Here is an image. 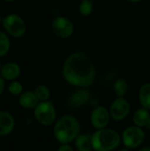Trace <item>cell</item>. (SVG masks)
<instances>
[{
    "label": "cell",
    "instance_id": "obj_1",
    "mask_svg": "<svg viewBox=\"0 0 150 151\" xmlns=\"http://www.w3.org/2000/svg\"><path fill=\"white\" fill-rule=\"evenodd\" d=\"M62 75L67 83L84 88L94 83L96 72L90 58L82 51H76L65 58Z\"/></svg>",
    "mask_w": 150,
    "mask_h": 151
},
{
    "label": "cell",
    "instance_id": "obj_2",
    "mask_svg": "<svg viewBox=\"0 0 150 151\" xmlns=\"http://www.w3.org/2000/svg\"><path fill=\"white\" fill-rule=\"evenodd\" d=\"M80 123L73 116L65 115L57 119L54 126V136L62 144L74 141L80 134Z\"/></svg>",
    "mask_w": 150,
    "mask_h": 151
},
{
    "label": "cell",
    "instance_id": "obj_3",
    "mask_svg": "<svg viewBox=\"0 0 150 151\" xmlns=\"http://www.w3.org/2000/svg\"><path fill=\"white\" fill-rule=\"evenodd\" d=\"M121 142L119 134L110 128L98 129L92 135V147L95 151H112Z\"/></svg>",
    "mask_w": 150,
    "mask_h": 151
},
{
    "label": "cell",
    "instance_id": "obj_4",
    "mask_svg": "<svg viewBox=\"0 0 150 151\" xmlns=\"http://www.w3.org/2000/svg\"><path fill=\"white\" fill-rule=\"evenodd\" d=\"M2 25L6 34L13 38H20L27 32L25 20L16 13H10L2 19Z\"/></svg>",
    "mask_w": 150,
    "mask_h": 151
},
{
    "label": "cell",
    "instance_id": "obj_5",
    "mask_svg": "<svg viewBox=\"0 0 150 151\" xmlns=\"http://www.w3.org/2000/svg\"><path fill=\"white\" fill-rule=\"evenodd\" d=\"M34 115L36 121L44 127L51 126L57 119L55 106L50 101L40 102L34 109Z\"/></svg>",
    "mask_w": 150,
    "mask_h": 151
},
{
    "label": "cell",
    "instance_id": "obj_6",
    "mask_svg": "<svg viewBox=\"0 0 150 151\" xmlns=\"http://www.w3.org/2000/svg\"><path fill=\"white\" fill-rule=\"evenodd\" d=\"M123 144L128 149H135L142 144L145 139V133L141 127L137 126L127 127L122 134Z\"/></svg>",
    "mask_w": 150,
    "mask_h": 151
},
{
    "label": "cell",
    "instance_id": "obj_7",
    "mask_svg": "<svg viewBox=\"0 0 150 151\" xmlns=\"http://www.w3.org/2000/svg\"><path fill=\"white\" fill-rule=\"evenodd\" d=\"M51 29L55 35L59 38L66 39L72 35L74 32V26L71 19L65 16H58L55 18L51 23Z\"/></svg>",
    "mask_w": 150,
    "mask_h": 151
},
{
    "label": "cell",
    "instance_id": "obj_8",
    "mask_svg": "<svg viewBox=\"0 0 150 151\" xmlns=\"http://www.w3.org/2000/svg\"><path fill=\"white\" fill-rule=\"evenodd\" d=\"M130 112V104L124 97H118L115 99L110 108L111 118L116 121L125 119Z\"/></svg>",
    "mask_w": 150,
    "mask_h": 151
},
{
    "label": "cell",
    "instance_id": "obj_9",
    "mask_svg": "<svg viewBox=\"0 0 150 151\" xmlns=\"http://www.w3.org/2000/svg\"><path fill=\"white\" fill-rule=\"evenodd\" d=\"M111 119L110 111L103 106H97L93 110L90 115V121L95 129L106 128Z\"/></svg>",
    "mask_w": 150,
    "mask_h": 151
},
{
    "label": "cell",
    "instance_id": "obj_10",
    "mask_svg": "<svg viewBox=\"0 0 150 151\" xmlns=\"http://www.w3.org/2000/svg\"><path fill=\"white\" fill-rule=\"evenodd\" d=\"M15 127V120L12 115L5 111H0V136L10 134Z\"/></svg>",
    "mask_w": 150,
    "mask_h": 151
},
{
    "label": "cell",
    "instance_id": "obj_11",
    "mask_svg": "<svg viewBox=\"0 0 150 151\" xmlns=\"http://www.w3.org/2000/svg\"><path fill=\"white\" fill-rule=\"evenodd\" d=\"M91 99V94L88 89L81 88L74 91L69 97V103L73 107H81L87 104Z\"/></svg>",
    "mask_w": 150,
    "mask_h": 151
},
{
    "label": "cell",
    "instance_id": "obj_12",
    "mask_svg": "<svg viewBox=\"0 0 150 151\" xmlns=\"http://www.w3.org/2000/svg\"><path fill=\"white\" fill-rule=\"evenodd\" d=\"M0 75L4 81H16V79L20 75V67L15 62H8L2 66Z\"/></svg>",
    "mask_w": 150,
    "mask_h": 151
},
{
    "label": "cell",
    "instance_id": "obj_13",
    "mask_svg": "<svg viewBox=\"0 0 150 151\" xmlns=\"http://www.w3.org/2000/svg\"><path fill=\"white\" fill-rule=\"evenodd\" d=\"M19 103L21 107L29 110L34 109L38 105L40 101L34 91H26L19 96Z\"/></svg>",
    "mask_w": 150,
    "mask_h": 151
},
{
    "label": "cell",
    "instance_id": "obj_14",
    "mask_svg": "<svg viewBox=\"0 0 150 151\" xmlns=\"http://www.w3.org/2000/svg\"><path fill=\"white\" fill-rule=\"evenodd\" d=\"M149 118L150 113L149 110L142 107L135 111L133 118V121L135 126L142 128V127H146Z\"/></svg>",
    "mask_w": 150,
    "mask_h": 151
},
{
    "label": "cell",
    "instance_id": "obj_15",
    "mask_svg": "<svg viewBox=\"0 0 150 151\" xmlns=\"http://www.w3.org/2000/svg\"><path fill=\"white\" fill-rule=\"evenodd\" d=\"M75 146L79 151H91L92 147V136L89 134H81L75 139Z\"/></svg>",
    "mask_w": 150,
    "mask_h": 151
},
{
    "label": "cell",
    "instance_id": "obj_16",
    "mask_svg": "<svg viewBox=\"0 0 150 151\" xmlns=\"http://www.w3.org/2000/svg\"><path fill=\"white\" fill-rule=\"evenodd\" d=\"M139 100L143 108L150 110V83H145L140 88Z\"/></svg>",
    "mask_w": 150,
    "mask_h": 151
},
{
    "label": "cell",
    "instance_id": "obj_17",
    "mask_svg": "<svg viewBox=\"0 0 150 151\" xmlns=\"http://www.w3.org/2000/svg\"><path fill=\"white\" fill-rule=\"evenodd\" d=\"M113 88L118 97H124L128 91V83L125 79H118L114 83Z\"/></svg>",
    "mask_w": 150,
    "mask_h": 151
},
{
    "label": "cell",
    "instance_id": "obj_18",
    "mask_svg": "<svg viewBox=\"0 0 150 151\" xmlns=\"http://www.w3.org/2000/svg\"><path fill=\"white\" fill-rule=\"evenodd\" d=\"M11 49V41L9 38V35L0 31V58L4 57Z\"/></svg>",
    "mask_w": 150,
    "mask_h": 151
},
{
    "label": "cell",
    "instance_id": "obj_19",
    "mask_svg": "<svg viewBox=\"0 0 150 151\" xmlns=\"http://www.w3.org/2000/svg\"><path fill=\"white\" fill-rule=\"evenodd\" d=\"M34 92L35 93L37 98L39 99L40 102H44V101H49L50 96V89L47 86L45 85H38Z\"/></svg>",
    "mask_w": 150,
    "mask_h": 151
},
{
    "label": "cell",
    "instance_id": "obj_20",
    "mask_svg": "<svg viewBox=\"0 0 150 151\" xmlns=\"http://www.w3.org/2000/svg\"><path fill=\"white\" fill-rule=\"evenodd\" d=\"M79 12L82 16H89L93 12V2L91 0H82L79 5Z\"/></svg>",
    "mask_w": 150,
    "mask_h": 151
},
{
    "label": "cell",
    "instance_id": "obj_21",
    "mask_svg": "<svg viewBox=\"0 0 150 151\" xmlns=\"http://www.w3.org/2000/svg\"><path fill=\"white\" fill-rule=\"evenodd\" d=\"M8 92L14 96H20L23 93V86L19 81H13L8 86Z\"/></svg>",
    "mask_w": 150,
    "mask_h": 151
},
{
    "label": "cell",
    "instance_id": "obj_22",
    "mask_svg": "<svg viewBox=\"0 0 150 151\" xmlns=\"http://www.w3.org/2000/svg\"><path fill=\"white\" fill-rule=\"evenodd\" d=\"M57 151H73L72 148L71 146H69L68 144H62L59 148Z\"/></svg>",
    "mask_w": 150,
    "mask_h": 151
},
{
    "label": "cell",
    "instance_id": "obj_23",
    "mask_svg": "<svg viewBox=\"0 0 150 151\" xmlns=\"http://www.w3.org/2000/svg\"><path fill=\"white\" fill-rule=\"evenodd\" d=\"M4 87H5V84H4V80L3 79V77L0 75V96L3 94L4 90Z\"/></svg>",
    "mask_w": 150,
    "mask_h": 151
},
{
    "label": "cell",
    "instance_id": "obj_24",
    "mask_svg": "<svg viewBox=\"0 0 150 151\" xmlns=\"http://www.w3.org/2000/svg\"><path fill=\"white\" fill-rule=\"evenodd\" d=\"M139 151H150V147H142L139 150Z\"/></svg>",
    "mask_w": 150,
    "mask_h": 151
},
{
    "label": "cell",
    "instance_id": "obj_25",
    "mask_svg": "<svg viewBox=\"0 0 150 151\" xmlns=\"http://www.w3.org/2000/svg\"><path fill=\"white\" fill-rule=\"evenodd\" d=\"M146 128H147V129H149V130H150V118H149V121H148L147 126H146Z\"/></svg>",
    "mask_w": 150,
    "mask_h": 151
},
{
    "label": "cell",
    "instance_id": "obj_26",
    "mask_svg": "<svg viewBox=\"0 0 150 151\" xmlns=\"http://www.w3.org/2000/svg\"><path fill=\"white\" fill-rule=\"evenodd\" d=\"M129 2H131V3H139V2H141V0H128Z\"/></svg>",
    "mask_w": 150,
    "mask_h": 151
},
{
    "label": "cell",
    "instance_id": "obj_27",
    "mask_svg": "<svg viewBox=\"0 0 150 151\" xmlns=\"http://www.w3.org/2000/svg\"><path fill=\"white\" fill-rule=\"evenodd\" d=\"M118 151H129L127 149H121V150H119Z\"/></svg>",
    "mask_w": 150,
    "mask_h": 151
},
{
    "label": "cell",
    "instance_id": "obj_28",
    "mask_svg": "<svg viewBox=\"0 0 150 151\" xmlns=\"http://www.w3.org/2000/svg\"><path fill=\"white\" fill-rule=\"evenodd\" d=\"M2 66H3V65H2V63H1V61H0V72H1V69H2Z\"/></svg>",
    "mask_w": 150,
    "mask_h": 151
},
{
    "label": "cell",
    "instance_id": "obj_29",
    "mask_svg": "<svg viewBox=\"0 0 150 151\" xmlns=\"http://www.w3.org/2000/svg\"><path fill=\"white\" fill-rule=\"evenodd\" d=\"M4 1H6V2H13L15 0H4Z\"/></svg>",
    "mask_w": 150,
    "mask_h": 151
},
{
    "label": "cell",
    "instance_id": "obj_30",
    "mask_svg": "<svg viewBox=\"0 0 150 151\" xmlns=\"http://www.w3.org/2000/svg\"><path fill=\"white\" fill-rule=\"evenodd\" d=\"M2 19H2V18L0 17V23H2Z\"/></svg>",
    "mask_w": 150,
    "mask_h": 151
}]
</instances>
